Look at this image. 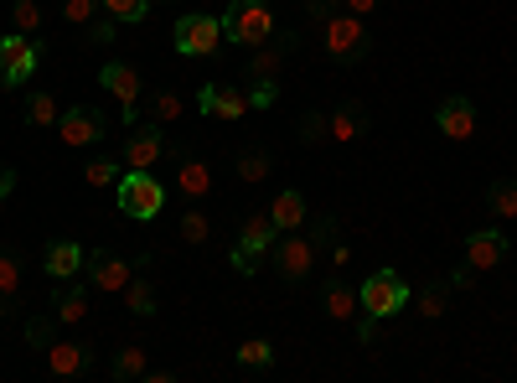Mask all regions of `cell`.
<instances>
[{"instance_id": "cb8c5ba5", "label": "cell", "mask_w": 517, "mask_h": 383, "mask_svg": "<svg viewBox=\"0 0 517 383\" xmlns=\"http://www.w3.org/2000/svg\"><path fill=\"white\" fill-rule=\"evenodd\" d=\"M99 6H104V16L119 21V26H135V21L150 16V0H99Z\"/></svg>"}, {"instance_id": "4dcf8cb0", "label": "cell", "mask_w": 517, "mask_h": 383, "mask_svg": "<svg viewBox=\"0 0 517 383\" xmlns=\"http://www.w3.org/2000/svg\"><path fill=\"white\" fill-rule=\"evenodd\" d=\"M238 176H243V182H264V176H269V156L264 151H254V145H249V151H238Z\"/></svg>"}, {"instance_id": "ffe728a7", "label": "cell", "mask_w": 517, "mask_h": 383, "mask_svg": "<svg viewBox=\"0 0 517 383\" xmlns=\"http://www.w3.org/2000/svg\"><path fill=\"white\" fill-rule=\"evenodd\" d=\"M99 83L109 88L114 99H125V104H135V99H140V73H135V68H125V63H109V68L99 73Z\"/></svg>"}, {"instance_id": "30bf717a", "label": "cell", "mask_w": 517, "mask_h": 383, "mask_svg": "<svg viewBox=\"0 0 517 383\" xmlns=\"http://www.w3.org/2000/svg\"><path fill=\"white\" fill-rule=\"evenodd\" d=\"M161 156H171V145H166L161 125H140V130H130V140H125V166L150 171Z\"/></svg>"}, {"instance_id": "52a82bcc", "label": "cell", "mask_w": 517, "mask_h": 383, "mask_svg": "<svg viewBox=\"0 0 517 383\" xmlns=\"http://www.w3.org/2000/svg\"><path fill=\"white\" fill-rule=\"evenodd\" d=\"M171 42H176L181 57H207V52H218V42H223V21L218 16H181Z\"/></svg>"}, {"instance_id": "277c9868", "label": "cell", "mask_w": 517, "mask_h": 383, "mask_svg": "<svg viewBox=\"0 0 517 383\" xmlns=\"http://www.w3.org/2000/svg\"><path fill=\"white\" fill-rule=\"evenodd\" d=\"M357 301H362V311H373V316H399L404 306H409V285L393 275V270H378V275H368L362 280V290H357Z\"/></svg>"}, {"instance_id": "ab89813d", "label": "cell", "mask_w": 517, "mask_h": 383, "mask_svg": "<svg viewBox=\"0 0 517 383\" xmlns=\"http://www.w3.org/2000/svg\"><path fill=\"white\" fill-rule=\"evenodd\" d=\"M357 337H362V347H373V342L383 337V316H373V311H357Z\"/></svg>"}, {"instance_id": "d6a6232c", "label": "cell", "mask_w": 517, "mask_h": 383, "mask_svg": "<svg viewBox=\"0 0 517 383\" xmlns=\"http://www.w3.org/2000/svg\"><path fill=\"white\" fill-rule=\"evenodd\" d=\"M119 176H125V171H119V161H88V171H83V182H94V187H119Z\"/></svg>"}, {"instance_id": "ee69618b", "label": "cell", "mask_w": 517, "mask_h": 383, "mask_svg": "<svg viewBox=\"0 0 517 383\" xmlns=\"http://www.w3.org/2000/svg\"><path fill=\"white\" fill-rule=\"evenodd\" d=\"M337 11H342V0H306V16L311 21H331Z\"/></svg>"}, {"instance_id": "d6986e66", "label": "cell", "mask_w": 517, "mask_h": 383, "mask_svg": "<svg viewBox=\"0 0 517 383\" xmlns=\"http://www.w3.org/2000/svg\"><path fill=\"white\" fill-rule=\"evenodd\" d=\"M290 42H295V37L259 42V47H254V57H249V73H254V78H275V73H280V63H285V52H290Z\"/></svg>"}, {"instance_id": "8992f818", "label": "cell", "mask_w": 517, "mask_h": 383, "mask_svg": "<svg viewBox=\"0 0 517 383\" xmlns=\"http://www.w3.org/2000/svg\"><path fill=\"white\" fill-rule=\"evenodd\" d=\"M275 270H280V280H290V285H300L311 270H316V244L311 239H300V228L295 233H280L275 239Z\"/></svg>"}, {"instance_id": "d590c367", "label": "cell", "mask_w": 517, "mask_h": 383, "mask_svg": "<svg viewBox=\"0 0 517 383\" xmlns=\"http://www.w3.org/2000/svg\"><path fill=\"white\" fill-rule=\"evenodd\" d=\"M16 290H21V259L0 254V296H16Z\"/></svg>"}, {"instance_id": "f35d334b", "label": "cell", "mask_w": 517, "mask_h": 383, "mask_svg": "<svg viewBox=\"0 0 517 383\" xmlns=\"http://www.w3.org/2000/svg\"><path fill=\"white\" fill-rule=\"evenodd\" d=\"M150 114H156V125H171V120H181V99L176 94H156L150 99Z\"/></svg>"}, {"instance_id": "4fadbf2b", "label": "cell", "mask_w": 517, "mask_h": 383, "mask_svg": "<svg viewBox=\"0 0 517 383\" xmlns=\"http://www.w3.org/2000/svg\"><path fill=\"white\" fill-rule=\"evenodd\" d=\"M507 259V239L497 228H481V233H471L466 239V264L481 275V270H497V264Z\"/></svg>"}, {"instance_id": "e575fe53", "label": "cell", "mask_w": 517, "mask_h": 383, "mask_svg": "<svg viewBox=\"0 0 517 383\" xmlns=\"http://www.w3.org/2000/svg\"><path fill=\"white\" fill-rule=\"evenodd\" d=\"M275 104H280L275 78H254V88H249V109H275Z\"/></svg>"}, {"instance_id": "5b68a950", "label": "cell", "mask_w": 517, "mask_h": 383, "mask_svg": "<svg viewBox=\"0 0 517 383\" xmlns=\"http://www.w3.org/2000/svg\"><path fill=\"white\" fill-rule=\"evenodd\" d=\"M37 57H42V47L26 32H6V37H0V83L21 88L26 78L37 73Z\"/></svg>"}, {"instance_id": "7a4b0ae2", "label": "cell", "mask_w": 517, "mask_h": 383, "mask_svg": "<svg viewBox=\"0 0 517 383\" xmlns=\"http://www.w3.org/2000/svg\"><path fill=\"white\" fill-rule=\"evenodd\" d=\"M269 37H275V11H269V0H233L228 16H223V42L259 47Z\"/></svg>"}, {"instance_id": "e0dca14e", "label": "cell", "mask_w": 517, "mask_h": 383, "mask_svg": "<svg viewBox=\"0 0 517 383\" xmlns=\"http://www.w3.org/2000/svg\"><path fill=\"white\" fill-rule=\"evenodd\" d=\"M83 249L73 244V239H57V244H47V264H42V270L52 275V280H73L78 270H83Z\"/></svg>"}, {"instance_id": "83f0119b", "label": "cell", "mask_w": 517, "mask_h": 383, "mask_svg": "<svg viewBox=\"0 0 517 383\" xmlns=\"http://www.w3.org/2000/svg\"><path fill=\"white\" fill-rule=\"evenodd\" d=\"M486 208H492L497 218H517V182H492V192H486Z\"/></svg>"}, {"instance_id": "6da1fadb", "label": "cell", "mask_w": 517, "mask_h": 383, "mask_svg": "<svg viewBox=\"0 0 517 383\" xmlns=\"http://www.w3.org/2000/svg\"><path fill=\"white\" fill-rule=\"evenodd\" d=\"M321 42H326V52L331 57H337V63L342 68H352V63H362V57H368L373 52V32H368V21H362V16H331V21H321Z\"/></svg>"}, {"instance_id": "b9f144b4", "label": "cell", "mask_w": 517, "mask_h": 383, "mask_svg": "<svg viewBox=\"0 0 517 383\" xmlns=\"http://www.w3.org/2000/svg\"><path fill=\"white\" fill-rule=\"evenodd\" d=\"M26 342H32V347H52V321L47 316H32V321H26Z\"/></svg>"}, {"instance_id": "8fae6325", "label": "cell", "mask_w": 517, "mask_h": 383, "mask_svg": "<svg viewBox=\"0 0 517 383\" xmlns=\"http://www.w3.org/2000/svg\"><path fill=\"white\" fill-rule=\"evenodd\" d=\"M197 109L207 120H243V114H249V94H238L228 83H207L197 94Z\"/></svg>"}, {"instance_id": "bcb514c9", "label": "cell", "mask_w": 517, "mask_h": 383, "mask_svg": "<svg viewBox=\"0 0 517 383\" xmlns=\"http://www.w3.org/2000/svg\"><path fill=\"white\" fill-rule=\"evenodd\" d=\"M383 6V0H342V11H352V16H373Z\"/></svg>"}, {"instance_id": "9a60e30c", "label": "cell", "mask_w": 517, "mask_h": 383, "mask_svg": "<svg viewBox=\"0 0 517 383\" xmlns=\"http://www.w3.org/2000/svg\"><path fill=\"white\" fill-rule=\"evenodd\" d=\"M176 192L181 197H207L212 192V166L202 156H181L176 161Z\"/></svg>"}, {"instance_id": "f1b7e54d", "label": "cell", "mask_w": 517, "mask_h": 383, "mask_svg": "<svg viewBox=\"0 0 517 383\" xmlns=\"http://www.w3.org/2000/svg\"><path fill=\"white\" fill-rule=\"evenodd\" d=\"M233 358H238V368H269V363H275V347H269L264 337H254V342H243Z\"/></svg>"}, {"instance_id": "c3c4849f", "label": "cell", "mask_w": 517, "mask_h": 383, "mask_svg": "<svg viewBox=\"0 0 517 383\" xmlns=\"http://www.w3.org/2000/svg\"><path fill=\"white\" fill-rule=\"evenodd\" d=\"M0 321H6V296H0Z\"/></svg>"}, {"instance_id": "7bdbcfd3", "label": "cell", "mask_w": 517, "mask_h": 383, "mask_svg": "<svg viewBox=\"0 0 517 383\" xmlns=\"http://www.w3.org/2000/svg\"><path fill=\"white\" fill-rule=\"evenodd\" d=\"M63 16L73 26H88V21H94V0H63Z\"/></svg>"}, {"instance_id": "7c38bea8", "label": "cell", "mask_w": 517, "mask_h": 383, "mask_svg": "<svg viewBox=\"0 0 517 383\" xmlns=\"http://www.w3.org/2000/svg\"><path fill=\"white\" fill-rule=\"evenodd\" d=\"M435 125H440V135H450V140H471L476 135V104L471 99H440V109H435Z\"/></svg>"}, {"instance_id": "7402d4cb", "label": "cell", "mask_w": 517, "mask_h": 383, "mask_svg": "<svg viewBox=\"0 0 517 383\" xmlns=\"http://www.w3.org/2000/svg\"><path fill=\"white\" fill-rule=\"evenodd\" d=\"M269 218L280 223V233H295L300 223H306V197H300V192H280L275 208H269Z\"/></svg>"}, {"instance_id": "4316f807", "label": "cell", "mask_w": 517, "mask_h": 383, "mask_svg": "<svg viewBox=\"0 0 517 383\" xmlns=\"http://www.w3.org/2000/svg\"><path fill=\"white\" fill-rule=\"evenodd\" d=\"M83 316H88V290H83V285H68L63 301H57V321H68V327H73V321H83Z\"/></svg>"}, {"instance_id": "1f68e13d", "label": "cell", "mask_w": 517, "mask_h": 383, "mask_svg": "<svg viewBox=\"0 0 517 383\" xmlns=\"http://www.w3.org/2000/svg\"><path fill=\"white\" fill-rule=\"evenodd\" d=\"M445 306H450V290H445V285H424V290H419V316H424V321L445 316Z\"/></svg>"}, {"instance_id": "9c48e42d", "label": "cell", "mask_w": 517, "mask_h": 383, "mask_svg": "<svg viewBox=\"0 0 517 383\" xmlns=\"http://www.w3.org/2000/svg\"><path fill=\"white\" fill-rule=\"evenodd\" d=\"M83 270H88V285H94V290H109V296L135 280V264L119 259V254H104V249H99L94 259H83Z\"/></svg>"}, {"instance_id": "f546056e", "label": "cell", "mask_w": 517, "mask_h": 383, "mask_svg": "<svg viewBox=\"0 0 517 383\" xmlns=\"http://www.w3.org/2000/svg\"><path fill=\"white\" fill-rule=\"evenodd\" d=\"M37 26H42V6H37V0H16V6H11V32L32 37Z\"/></svg>"}, {"instance_id": "484cf974", "label": "cell", "mask_w": 517, "mask_h": 383, "mask_svg": "<svg viewBox=\"0 0 517 383\" xmlns=\"http://www.w3.org/2000/svg\"><path fill=\"white\" fill-rule=\"evenodd\" d=\"M52 120H63V104H57L52 94H32V99H26V125H52Z\"/></svg>"}, {"instance_id": "836d02e7", "label": "cell", "mask_w": 517, "mask_h": 383, "mask_svg": "<svg viewBox=\"0 0 517 383\" xmlns=\"http://www.w3.org/2000/svg\"><path fill=\"white\" fill-rule=\"evenodd\" d=\"M176 233H181L187 244H207V233H212V228H207V218H202V213H181V218H176Z\"/></svg>"}, {"instance_id": "2e32d148", "label": "cell", "mask_w": 517, "mask_h": 383, "mask_svg": "<svg viewBox=\"0 0 517 383\" xmlns=\"http://www.w3.org/2000/svg\"><path fill=\"white\" fill-rule=\"evenodd\" d=\"M47 368H52V378H78V373H88V347H83V342H52V347H47Z\"/></svg>"}, {"instance_id": "5bb4252c", "label": "cell", "mask_w": 517, "mask_h": 383, "mask_svg": "<svg viewBox=\"0 0 517 383\" xmlns=\"http://www.w3.org/2000/svg\"><path fill=\"white\" fill-rule=\"evenodd\" d=\"M368 135V109L362 104H342L326 114V140H362Z\"/></svg>"}, {"instance_id": "f6af8a7d", "label": "cell", "mask_w": 517, "mask_h": 383, "mask_svg": "<svg viewBox=\"0 0 517 383\" xmlns=\"http://www.w3.org/2000/svg\"><path fill=\"white\" fill-rule=\"evenodd\" d=\"M233 270H238V275H254V270H259V259H254L249 249H233Z\"/></svg>"}, {"instance_id": "44dd1931", "label": "cell", "mask_w": 517, "mask_h": 383, "mask_svg": "<svg viewBox=\"0 0 517 383\" xmlns=\"http://www.w3.org/2000/svg\"><path fill=\"white\" fill-rule=\"evenodd\" d=\"M357 311H362L357 290H347L342 280H331V285H326V316H331V321H357Z\"/></svg>"}, {"instance_id": "603a6c76", "label": "cell", "mask_w": 517, "mask_h": 383, "mask_svg": "<svg viewBox=\"0 0 517 383\" xmlns=\"http://www.w3.org/2000/svg\"><path fill=\"white\" fill-rule=\"evenodd\" d=\"M109 373H114L119 383L145 378V347H119V352H114V363H109Z\"/></svg>"}, {"instance_id": "d4e9b609", "label": "cell", "mask_w": 517, "mask_h": 383, "mask_svg": "<svg viewBox=\"0 0 517 383\" xmlns=\"http://www.w3.org/2000/svg\"><path fill=\"white\" fill-rule=\"evenodd\" d=\"M125 306H130L135 316H156V285L135 275V280L125 285Z\"/></svg>"}, {"instance_id": "8d00e7d4", "label": "cell", "mask_w": 517, "mask_h": 383, "mask_svg": "<svg viewBox=\"0 0 517 383\" xmlns=\"http://www.w3.org/2000/svg\"><path fill=\"white\" fill-rule=\"evenodd\" d=\"M306 239L316 244V254H326L331 244H337V218H316V223H311V233H306Z\"/></svg>"}, {"instance_id": "ba28073f", "label": "cell", "mask_w": 517, "mask_h": 383, "mask_svg": "<svg viewBox=\"0 0 517 383\" xmlns=\"http://www.w3.org/2000/svg\"><path fill=\"white\" fill-rule=\"evenodd\" d=\"M57 130H63V145L83 151V145L104 140V114H99V109H88V104H78V109H63V120H57Z\"/></svg>"}, {"instance_id": "7dc6e473", "label": "cell", "mask_w": 517, "mask_h": 383, "mask_svg": "<svg viewBox=\"0 0 517 383\" xmlns=\"http://www.w3.org/2000/svg\"><path fill=\"white\" fill-rule=\"evenodd\" d=\"M11 187H16V171L0 161V197H11Z\"/></svg>"}, {"instance_id": "3957f363", "label": "cell", "mask_w": 517, "mask_h": 383, "mask_svg": "<svg viewBox=\"0 0 517 383\" xmlns=\"http://www.w3.org/2000/svg\"><path fill=\"white\" fill-rule=\"evenodd\" d=\"M166 208V187L156 182V176H150V171H125V176H119V213H125V218H156Z\"/></svg>"}, {"instance_id": "ac0fdd59", "label": "cell", "mask_w": 517, "mask_h": 383, "mask_svg": "<svg viewBox=\"0 0 517 383\" xmlns=\"http://www.w3.org/2000/svg\"><path fill=\"white\" fill-rule=\"evenodd\" d=\"M275 239H280V223L269 218V213H259V218H249V223H243V233H238V249H249V254L259 259V254H269V249H275Z\"/></svg>"}, {"instance_id": "74e56055", "label": "cell", "mask_w": 517, "mask_h": 383, "mask_svg": "<svg viewBox=\"0 0 517 383\" xmlns=\"http://www.w3.org/2000/svg\"><path fill=\"white\" fill-rule=\"evenodd\" d=\"M300 140H306V145H321V140H326V114H321V109L300 114Z\"/></svg>"}, {"instance_id": "60d3db41", "label": "cell", "mask_w": 517, "mask_h": 383, "mask_svg": "<svg viewBox=\"0 0 517 383\" xmlns=\"http://www.w3.org/2000/svg\"><path fill=\"white\" fill-rule=\"evenodd\" d=\"M114 26H119V21H88V26H83V42H88V47H109V42H114Z\"/></svg>"}]
</instances>
